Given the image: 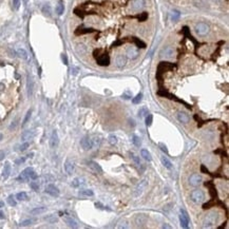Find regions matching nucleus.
Here are the masks:
<instances>
[{
    "label": "nucleus",
    "mask_w": 229,
    "mask_h": 229,
    "mask_svg": "<svg viewBox=\"0 0 229 229\" xmlns=\"http://www.w3.org/2000/svg\"><path fill=\"white\" fill-rule=\"evenodd\" d=\"M219 222V213L216 211L209 212L203 219V227L204 228H211Z\"/></svg>",
    "instance_id": "nucleus-1"
},
{
    "label": "nucleus",
    "mask_w": 229,
    "mask_h": 229,
    "mask_svg": "<svg viewBox=\"0 0 229 229\" xmlns=\"http://www.w3.org/2000/svg\"><path fill=\"white\" fill-rule=\"evenodd\" d=\"M36 178H37V174H36V172L34 171V169L32 167H28L19 174L17 180L21 181V182H25V181H29V180L35 181Z\"/></svg>",
    "instance_id": "nucleus-2"
},
{
    "label": "nucleus",
    "mask_w": 229,
    "mask_h": 229,
    "mask_svg": "<svg viewBox=\"0 0 229 229\" xmlns=\"http://www.w3.org/2000/svg\"><path fill=\"white\" fill-rule=\"evenodd\" d=\"M209 31H210L209 25H206V23H204V22H198V25H195V32H196V34L200 36L207 35V34L209 33Z\"/></svg>",
    "instance_id": "nucleus-3"
},
{
    "label": "nucleus",
    "mask_w": 229,
    "mask_h": 229,
    "mask_svg": "<svg viewBox=\"0 0 229 229\" xmlns=\"http://www.w3.org/2000/svg\"><path fill=\"white\" fill-rule=\"evenodd\" d=\"M190 198H191L192 202L198 204V203H202L205 200V194L202 190H194L190 194Z\"/></svg>",
    "instance_id": "nucleus-4"
},
{
    "label": "nucleus",
    "mask_w": 229,
    "mask_h": 229,
    "mask_svg": "<svg viewBox=\"0 0 229 229\" xmlns=\"http://www.w3.org/2000/svg\"><path fill=\"white\" fill-rule=\"evenodd\" d=\"M180 222H181V226H182L183 228H188V227H189V223H190L189 216H188V213L183 209L181 210Z\"/></svg>",
    "instance_id": "nucleus-5"
},
{
    "label": "nucleus",
    "mask_w": 229,
    "mask_h": 229,
    "mask_svg": "<svg viewBox=\"0 0 229 229\" xmlns=\"http://www.w3.org/2000/svg\"><path fill=\"white\" fill-rule=\"evenodd\" d=\"M96 61L99 66H102V67H106V66H109L110 63V57L108 54H101V55L95 56Z\"/></svg>",
    "instance_id": "nucleus-6"
},
{
    "label": "nucleus",
    "mask_w": 229,
    "mask_h": 229,
    "mask_svg": "<svg viewBox=\"0 0 229 229\" xmlns=\"http://www.w3.org/2000/svg\"><path fill=\"white\" fill-rule=\"evenodd\" d=\"M45 191L47 192L48 194H50L51 196H53V198H57V196L59 195V189H58L57 187H56L55 185H53V184L48 185V186L46 187Z\"/></svg>",
    "instance_id": "nucleus-7"
},
{
    "label": "nucleus",
    "mask_w": 229,
    "mask_h": 229,
    "mask_svg": "<svg viewBox=\"0 0 229 229\" xmlns=\"http://www.w3.org/2000/svg\"><path fill=\"white\" fill-rule=\"evenodd\" d=\"M147 185H148V181L146 180V178H145V180H142V182H139V184L136 186L135 190H134V195H135V196L140 195V194L142 193V191L146 189Z\"/></svg>",
    "instance_id": "nucleus-8"
},
{
    "label": "nucleus",
    "mask_w": 229,
    "mask_h": 229,
    "mask_svg": "<svg viewBox=\"0 0 229 229\" xmlns=\"http://www.w3.org/2000/svg\"><path fill=\"white\" fill-rule=\"evenodd\" d=\"M173 55H174V49L172 47H166L165 49L162 50V52H160V57L166 58V59L172 58Z\"/></svg>",
    "instance_id": "nucleus-9"
},
{
    "label": "nucleus",
    "mask_w": 229,
    "mask_h": 229,
    "mask_svg": "<svg viewBox=\"0 0 229 229\" xmlns=\"http://www.w3.org/2000/svg\"><path fill=\"white\" fill-rule=\"evenodd\" d=\"M58 145H59V137H58V133L56 130H54L52 132V135H51V138H50V147L52 149H55V148L58 147Z\"/></svg>",
    "instance_id": "nucleus-10"
},
{
    "label": "nucleus",
    "mask_w": 229,
    "mask_h": 229,
    "mask_svg": "<svg viewBox=\"0 0 229 229\" xmlns=\"http://www.w3.org/2000/svg\"><path fill=\"white\" fill-rule=\"evenodd\" d=\"M202 181H203V178L200 174L193 173L192 175H190V178H189V184L193 187H198V185L202 183Z\"/></svg>",
    "instance_id": "nucleus-11"
},
{
    "label": "nucleus",
    "mask_w": 229,
    "mask_h": 229,
    "mask_svg": "<svg viewBox=\"0 0 229 229\" xmlns=\"http://www.w3.org/2000/svg\"><path fill=\"white\" fill-rule=\"evenodd\" d=\"M87 164H88V167H89L90 169L94 172V173H98V174L102 173V169H101V167H100V165L98 164V163L94 162V160H89Z\"/></svg>",
    "instance_id": "nucleus-12"
},
{
    "label": "nucleus",
    "mask_w": 229,
    "mask_h": 229,
    "mask_svg": "<svg viewBox=\"0 0 229 229\" xmlns=\"http://www.w3.org/2000/svg\"><path fill=\"white\" fill-rule=\"evenodd\" d=\"M80 146L84 150H90L92 149V142H91V137L89 136H85L80 139Z\"/></svg>",
    "instance_id": "nucleus-13"
},
{
    "label": "nucleus",
    "mask_w": 229,
    "mask_h": 229,
    "mask_svg": "<svg viewBox=\"0 0 229 229\" xmlns=\"http://www.w3.org/2000/svg\"><path fill=\"white\" fill-rule=\"evenodd\" d=\"M34 80L31 76H28V80H27V93L29 97H32L34 93Z\"/></svg>",
    "instance_id": "nucleus-14"
},
{
    "label": "nucleus",
    "mask_w": 229,
    "mask_h": 229,
    "mask_svg": "<svg viewBox=\"0 0 229 229\" xmlns=\"http://www.w3.org/2000/svg\"><path fill=\"white\" fill-rule=\"evenodd\" d=\"M176 118L178 119V122H181L182 124H187L189 122L190 117L188 116V114L185 113V112H178L176 113Z\"/></svg>",
    "instance_id": "nucleus-15"
},
{
    "label": "nucleus",
    "mask_w": 229,
    "mask_h": 229,
    "mask_svg": "<svg viewBox=\"0 0 229 229\" xmlns=\"http://www.w3.org/2000/svg\"><path fill=\"white\" fill-rule=\"evenodd\" d=\"M127 56L130 59H135L138 56V50L134 47H130L127 49Z\"/></svg>",
    "instance_id": "nucleus-16"
},
{
    "label": "nucleus",
    "mask_w": 229,
    "mask_h": 229,
    "mask_svg": "<svg viewBox=\"0 0 229 229\" xmlns=\"http://www.w3.org/2000/svg\"><path fill=\"white\" fill-rule=\"evenodd\" d=\"M34 135H35V132L33 130H27L21 134V139H22V142H28L29 139H32Z\"/></svg>",
    "instance_id": "nucleus-17"
},
{
    "label": "nucleus",
    "mask_w": 229,
    "mask_h": 229,
    "mask_svg": "<svg viewBox=\"0 0 229 229\" xmlns=\"http://www.w3.org/2000/svg\"><path fill=\"white\" fill-rule=\"evenodd\" d=\"M63 220H65L66 224H67L69 227H72V228H77V227H78L77 222H76V221L74 220V219L72 218V216H66L65 218H63Z\"/></svg>",
    "instance_id": "nucleus-18"
},
{
    "label": "nucleus",
    "mask_w": 229,
    "mask_h": 229,
    "mask_svg": "<svg viewBox=\"0 0 229 229\" xmlns=\"http://www.w3.org/2000/svg\"><path fill=\"white\" fill-rule=\"evenodd\" d=\"M126 62H127V58H126V56H124V55H118L115 59V63L118 68L125 67Z\"/></svg>",
    "instance_id": "nucleus-19"
},
{
    "label": "nucleus",
    "mask_w": 229,
    "mask_h": 229,
    "mask_svg": "<svg viewBox=\"0 0 229 229\" xmlns=\"http://www.w3.org/2000/svg\"><path fill=\"white\" fill-rule=\"evenodd\" d=\"M145 5V1L144 0H134L133 3H132V10L133 11H139L144 7Z\"/></svg>",
    "instance_id": "nucleus-20"
},
{
    "label": "nucleus",
    "mask_w": 229,
    "mask_h": 229,
    "mask_svg": "<svg viewBox=\"0 0 229 229\" xmlns=\"http://www.w3.org/2000/svg\"><path fill=\"white\" fill-rule=\"evenodd\" d=\"M65 170H66V172H67V174L71 175V174L74 172V164H73V162H71V160H68L67 162L65 163Z\"/></svg>",
    "instance_id": "nucleus-21"
},
{
    "label": "nucleus",
    "mask_w": 229,
    "mask_h": 229,
    "mask_svg": "<svg viewBox=\"0 0 229 229\" xmlns=\"http://www.w3.org/2000/svg\"><path fill=\"white\" fill-rule=\"evenodd\" d=\"M135 222L137 224V226H142L144 224L147 223V216H145V214H138L135 219Z\"/></svg>",
    "instance_id": "nucleus-22"
},
{
    "label": "nucleus",
    "mask_w": 229,
    "mask_h": 229,
    "mask_svg": "<svg viewBox=\"0 0 229 229\" xmlns=\"http://www.w3.org/2000/svg\"><path fill=\"white\" fill-rule=\"evenodd\" d=\"M10 173H11V165H10V163H5L4 167H3V172H2L3 178L7 180L10 176Z\"/></svg>",
    "instance_id": "nucleus-23"
},
{
    "label": "nucleus",
    "mask_w": 229,
    "mask_h": 229,
    "mask_svg": "<svg viewBox=\"0 0 229 229\" xmlns=\"http://www.w3.org/2000/svg\"><path fill=\"white\" fill-rule=\"evenodd\" d=\"M160 162H162V164L165 166V168H167V169H171L172 168V163L170 162L169 160H168L166 156H160Z\"/></svg>",
    "instance_id": "nucleus-24"
},
{
    "label": "nucleus",
    "mask_w": 229,
    "mask_h": 229,
    "mask_svg": "<svg viewBox=\"0 0 229 229\" xmlns=\"http://www.w3.org/2000/svg\"><path fill=\"white\" fill-rule=\"evenodd\" d=\"M16 54L18 55V57H20L21 59L27 60L28 59V52L25 49H18L16 51Z\"/></svg>",
    "instance_id": "nucleus-25"
},
{
    "label": "nucleus",
    "mask_w": 229,
    "mask_h": 229,
    "mask_svg": "<svg viewBox=\"0 0 229 229\" xmlns=\"http://www.w3.org/2000/svg\"><path fill=\"white\" fill-rule=\"evenodd\" d=\"M94 31H95V30H93V29H84V28H78V29L75 31V34L76 35H82V34L92 33V32H94Z\"/></svg>",
    "instance_id": "nucleus-26"
},
{
    "label": "nucleus",
    "mask_w": 229,
    "mask_h": 229,
    "mask_svg": "<svg viewBox=\"0 0 229 229\" xmlns=\"http://www.w3.org/2000/svg\"><path fill=\"white\" fill-rule=\"evenodd\" d=\"M140 155H142V157L144 158V160H148V162H150V160H151V154H150V152L148 151V150L142 149V150H140Z\"/></svg>",
    "instance_id": "nucleus-27"
},
{
    "label": "nucleus",
    "mask_w": 229,
    "mask_h": 229,
    "mask_svg": "<svg viewBox=\"0 0 229 229\" xmlns=\"http://www.w3.org/2000/svg\"><path fill=\"white\" fill-rule=\"evenodd\" d=\"M91 142H92V148H98L100 146V142H101V139H100L98 136L94 135L93 137L91 138Z\"/></svg>",
    "instance_id": "nucleus-28"
},
{
    "label": "nucleus",
    "mask_w": 229,
    "mask_h": 229,
    "mask_svg": "<svg viewBox=\"0 0 229 229\" xmlns=\"http://www.w3.org/2000/svg\"><path fill=\"white\" fill-rule=\"evenodd\" d=\"M46 208L45 207H36V208H34V209L31 210V213L32 214H35V216H37V214H41L43 213V212L46 211Z\"/></svg>",
    "instance_id": "nucleus-29"
},
{
    "label": "nucleus",
    "mask_w": 229,
    "mask_h": 229,
    "mask_svg": "<svg viewBox=\"0 0 229 229\" xmlns=\"http://www.w3.org/2000/svg\"><path fill=\"white\" fill-rule=\"evenodd\" d=\"M63 12H65V5H63L62 1H59L57 7H56V13H57V15H62Z\"/></svg>",
    "instance_id": "nucleus-30"
},
{
    "label": "nucleus",
    "mask_w": 229,
    "mask_h": 229,
    "mask_svg": "<svg viewBox=\"0 0 229 229\" xmlns=\"http://www.w3.org/2000/svg\"><path fill=\"white\" fill-rule=\"evenodd\" d=\"M148 114H149V110H148V108L142 107V108H140V109L138 110V116H139L140 118L146 117Z\"/></svg>",
    "instance_id": "nucleus-31"
},
{
    "label": "nucleus",
    "mask_w": 229,
    "mask_h": 229,
    "mask_svg": "<svg viewBox=\"0 0 229 229\" xmlns=\"http://www.w3.org/2000/svg\"><path fill=\"white\" fill-rule=\"evenodd\" d=\"M35 222H36L35 219H27V220L22 221V222L20 223V226H22V227H25V226H30V225L34 224Z\"/></svg>",
    "instance_id": "nucleus-32"
},
{
    "label": "nucleus",
    "mask_w": 229,
    "mask_h": 229,
    "mask_svg": "<svg viewBox=\"0 0 229 229\" xmlns=\"http://www.w3.org/2000/svg\"><path fill=\"white\" fill-rule=\"evenodd\" d=\"M132 142L134 144L135 147H140V145H142V140L137 135H132Z\"/></svg>",
    "instance_id": "nucleus-33"
},
{
    "label": "nucleus",
    "mask_w": 229,
    "mask_h": 229,
    "mask_svg": "<svg viewBox=\"0 0 229 229\" xmlns=\"http://www.w3.org/2000/svg\"><path fill=\"white\" fill-rule=\"evenodd\" d=\"M16 198H17L18 201H25L28 200V194L25 193V192H18V193L16 194Z\"/></svg>",
    "instance_id": "nucleus-34"
},
{
    "label": "nucleus",
    "mask_w": 229,
    "mask_h": 229,
    "mask_svg": "<svg viewBox=\"0 0 229 229\" xmlns=\"http://www.w3.org/2000/svg\"><path fill=\"white\" fill-rule=\"evenodd\" d=\"M79 194L80 195H85V196H92L94 194V192L92 191L91 189H84V190H80Z\"/></svg>",
    "instance_id": "nucleus-35"
},
{
    "label": "nucleus",
    "mask_w": 229,
    "mask_h": 229,
    "mask_svg": "<svg viewBox=\"0 0 229 229\" xmlns=\"http://www.w3.org/2000/svg\"><path fill=\"white\" fill-rule=\"evenodd\" d=\"M142 93H138L135 97L132 98V102H133L134 105H137V104H139V102L142 101Z\"/></svg>",
    "instance_id": "nucleus-36"
},
{
    "label": "nucleus",
    "mask_w": 229,
    "mask_h": 229,
    "mask_svg": "<svg viewBox=\"0 0 229 229\" xmlns=\"http://www.w3.org/2000/svg\"><path fill=\"white\" fill-rule=\"evenodd\" d=\"M31 116H32V109H30L29 111L27 112V114H25V119H23V122H22V127H25V125L28 124V122L30 120Z\"/></svg>",
    "instance_id": "nucleus-37"
},
{
    "label": "nucleus",
    "mask_w": 229,
    "mask_h": 229,
    "mask_svg": "<svg viewBox=\"0 0 229 229\" xmlns=\"http://www.w3.org/2000/svg\"><path fill=\"white\" fill-rule=\"evenodd\" d=\"M108 142H109L112 146L116 145L117 144V137H116V135H114V134H110L109 137H108Z\"/></svg>",
    "instance_id": "nucleus-38"
},
{
    "label": "nucleus",
    "mask_w": 229,
    "mask_h": 229,
    "mask_svg": "<svg viewBox=\"0 0 229 229\" xmlns=\"http://www.w3.org/2000/svg\"><path fill=\"white\" fill-rule=\"evenodd\" d=\"M132 40H133L134 43H136V46H137V47H139V48H146V45H145V43H142V40L137 39L136 37H133V38H132Z\"/></svg>",
    "instance_id": "nucleus-39"
},
{
    "label": "nucleus",
    "mask_w": 229,
    "mask_h": 229,
    "mask_svg": "<svg viewBox=\"0 0 229 229\" xmlns=\"http://www.w3.org/2000/svg\"><path fill=\"white\" fill-rule=\"evenodd\" d=\"M152 122H153V116H152L151 114H148V115L146 116V126L150 127L152 125Z\"/></svg>",
    "instance_id": "nucleus-40"
},
{
    "label": "nucleus",
    "mask_w": 229,
    "mask_h": 229,
    "mask_svg": "<svg viewBox=\"0 0 229 229\" xmlns=\"http://www.w3.org/2000/svg\"><path fill=\"white\" fill-rule=\"evenodd\" d=\"M29 147H30V144H29V142H23V144H22V145H20V146H19V149H18V150L22 152V151H25V150H27Z\"/></svg>",
    "instance_id": "nucleus-41"
},
{
    "label": "nucleus",
    "mask_w": 229,
    "mask_h": 229,
    "mask_svg": "<svg viewBox=\"0 0 229 229\" xmlns=\"http://www.w3.org/2000/svg\"><path fill=\"white\" fill-rule=\"evenodd\" d=\"M7 203L13 207L17 205V202H16V200L14 198V195H10L9 198H7Z\"/></svg>",
    "instance_id": "nucleus-42"
},
{
    "label": "nucleus",
    "mask_w": 229,
    "mask_h": 229,
    "mask_svg": "<svg viewBox=\"0 0 229 229\" xmlns=\"http://www.w3.org/2000/svg\"><path fill=\"white\" fill-rule=\"evenodd\" d=\"M130 155H131V157H132V160H134V163H135L136 165H140V160H139V156H137L136 154H134V153H130Z\"/></svg>",
    "instance_id": "nucleus-43"
},
{
    "label": "nucleus",
    "mask_w": 229,
    "mask_h": 229,
    "mask_svg": "<svg viewBox=\"0 0 229 229\" xmlns=\"http://www.w3.org/2000/svg\"><path fill=\"white\" fill-rule=\"evenodd\" d=\"M45 220L49 223H56L57 222V218H55L54 216H46Z\"/></svg>",
    "instance_id": "nucleus-44"
},
{
    "label": "nucleus",
    "mask_w": 229,
    "mask_h": 229,
    "mask_svg": "<svg viewBox=\"0 0 229 229\" xmlns=\"http://www.w3.org/2000/svg\"><path fill=\"white\" fill-rule=\"evenodd\" d=\"M180 16H181V13L178 11H173V12H172V20H173V21H176V20H178Z\"/></svg>",
    "instance_id": "nucleus-45"
},
{
    "label": "nucleus",
    "mask_w": 229,
    "mask_h": 229,
    "mask_svg": "<svg viewBox=\"0 0 229 229\" xmlns=\"http://www.w3.org/2000/svg\"><path fill=\"white\" fill-rule=\"evenodd\" d=\"M43 12L45 15L47 16H51V11H50V7L48 4H46L45 7H43Z\"/></svg>",
    "instance_id": "nucleus-46"
},
{
    "label": "nucleus",
    "mask_w": 229,
    "mask_h": 229,
    "mask_svg": "<svg viewBox=\"0 0 229 229\" xmlns=\"http://www.w3.org/2000/svg\"><path fill=\"white\" fill-rule=\"evenodd\" d=\"M80 185H81V183H80V180L79 178H74L73 181H72V186L75 187V188H77V187H79Z\"/></svg>",
    "instance_id": "nucleus-47"
},
{
    "label": "nucleus",
    "mask_w": 229,
    "mask_h": 229,
    "mask_svg": "<svg viewBox=\"0 0 229 229\" xmlns=\"http://www.w3.org/2000/svg\"><path fill=\"white\" fill-rule=\"evenodd\" d=\"M30 186H31L32 189L35 190V191H38V189H39V185H38L37 182H32L31 184H30Z\"/></svg>",
    "instance_id": "nucleus-48"
},
{
    "label": "nucleus",
    "mask_w": 229,
    "mask_h": 229,
    "mask_svg": "<svg viewBox=\"0 0 229 229\" xmlns=\"http://www.w3.org/2000/svg\"><path fill=\"white\" fill-rule=\"evenodd\" d=\"M158 147L160 148V150H162L163 152L168 153V149H167V147H166V145H164L163 142H160V144H158Z\"/></svg>",
    "instance_id": "nucleus-49"
},
{
    "label": "nucleus",
    "mask_w": 229,
    "mask_h": 229,
    "mask_svg": "<svg viewBox=\"0 0 229 229\" xmlns=\"http://www.w3.org/2000/svg\"><path fill=\"white\" fill-rule=\"evenodd\" d=\"M147 18H148V14L147 13H142L140 16H138V20H139V21H145Z\"/></svg>",
    "instance_id": "nucleus-50"
},
{
    "label": "nucleus",
    "mask_w": 229,
    "mask_h": 229,
    "mask_svg": "<svg viewBox=\"0 0 229 229\" xmlns=\"http://www.w3.org/2000/svg\"><path fill=\"white\" fill-rule=\"evenodd\" d=\"M131 97H132V94L130 93V92H125V93L122 94V98H125V99H130Z\"/></svg>",
    "instance_id": "nucleus-51"
},
{
    "label": "nucleus",
    "mask_w": 229,
    "mask_h": 229,
    "mask_svg": "<svg viewBox=\"0 0 229 229\" xmlns=\"http://www.w3.org/2000/svg\"><path fill=\"white\" fill-rule=\"evenodd\" d=\"M13 5L15 10H18L20 7V0H13Z\"/></svg>",
    "instance_id": "nucleus-52"
},
{
    "label": "nucleus",
    "mask_w": 229,
    "mask_h": 229,
    "mask_svg": "<svg viewBox=\"0 0 229 229\" xmlns=\"http://www.w3.org/2000/svg\"><path fill=\"white\" fill-rule=\"evenodd\" d=\"M5 157V153L4 151H2V150H0V160H3Z\"/></svg>",
    "instance_id": "nucleus-53"
},
{
    "label": "nucleus",
    "mask_w": 229,
    "mask_h": 229,
    "mask_svg": "<svg viewBox=\"0 0 229 229\" xmlns=\"http://www.w3.org/2000/svg\"><path fill=\"white\" fill-rule=\"evenodd\" d=\"M25 157H22V158H19V160H16V164H17V165H19V164H22V163L23 162H25Z\"/></svg>",
    "instance_id": "nucleus-54"
},
{
    "label": "nucleus",
    "mask_w": 229,
    "mask_h": 229,
    "mask_svg": "<svg viewBox=\"0 0 229 229\" xmlns=\"http://www.w3.org/2000/svg\"><path fill=\"white\" fill-rule=\"evenodd\" d=\"M16 125H17V119H15V120H14V122H13V124H12L11 126H10V129H14V128H15V126H16Z\"/></svg>",
    "instance_id": "nucleus-55"
},
{
    "label": "nucleus",
    "mask_w": 229,
    "mask_h": 229,
    "mask_svg": "<svg viewBox=\"0 0 229 229\" xmlns=\"http://www.w3.org/2000/svg\"><path fill=\"white\" fill-rule=\"evenodd\" d=\"M129 124H130V126H132V127L135 126V122H134V119H132V118H130L129 119Z\"/></svg>",
    "instance_id": "nucleus-56"
},
{
    "label": "nucleus",
    "mask_w": 229,
    "mask_h": 229,
    "mask_svg": "<svg viewBox=\"0 0 229 229\" xmlns=\"http://www.w3.org/2000/svg\"><path fill=\"white\" fill-rule=\"evenodd\" d=\"M201 170H202V172H205V173H208V170L205 168L204 165H202V167H201Z\"/></svg>",
    "instance_id": "nucleus-57"
},
{
    "label": "nucleus",
    "mask_w": 229,
    "mask_h": 229,
    "mask_svg": "<svg viewBox=\"0 0 229 229\" xmlns=\"http://www.w3.org/2000/svg\"><path fill=\"white\" fill-rule=\"evenodd\" d=\"M62 60H63V62H65V65H68V61H67V57H66V55H62Z\"/></svg>",
    "instance_id": "nucleus-58"
},
{
    "label": "nucleus",
    "mask_w": 229,
    "mask_h": 229,
    "mask_svg": "<svg viewBox=\"0 0 229 229\" xmlns=\"http://www.w3.org/2000/svg\"><path fill=\"white\" fill-rule=\"evenodd\" d=\"M3 219H4V213L0 210V220H3Z\"/></svg>",
    "instance_id": "nucleus-59"
},
{
    "label": "nucleus",
    "mask_w": 229,
    "mask_h": 229,
    "mask_svg": "<svg viewBox=\"0 0 229 229\" xmlns=\"http://www.w3.org/2000/svg\"><path fill=\"white\" fill-rule=\"evenodd\" d=\"M163 228H171L169 225H163Z\"/></svg>",
    "instance_id": "nucleus-60"
},
{
    "label": "nucleus",
    "mask_w": 229,
    "mask_h": 229,
    "mask_svg": "<svg viewBox=\"0 0 229 229\" xmlns=\"http://www.w3.org/2000/svg\"><path fill=\"white\" fill-rule=\"evenodd\" d=\"M210 1H213V2H219L220 0H210Z\"/></svg>",
    "instance_id": "nucleus-61"
},
{
    "label": "nucleus",
    "mask_w": 229,
    "mask_h": 229,
    "mask_svg": "<svg viewBox=\"0 0 229 229\" xmlns=\"http://www.w3.org/2000/svg\"><path fill=\"white\" fill-rule=\"evenodd\" d=\"M2 137H3V135H2V134H1V133H0V140L2 139Z\"/></svg>",
    "instance_id": "nucleus-62"
},
{
    "label": "nucleus",
    "mask_w": 229,
    "mask_h": 229,
    "mask_svg": "<svg viewBox=\"0 0 229 229\" xmlns=\"http://www.w3.org/2000/svg\"><path fill=\"white\" fill-rule=\"evenodd\" d=\"M2 206H3V203L1 202V203H0V207H2Z\"/></svg>",
    "instance_id": "nucleus-63"
}]
</instances>
